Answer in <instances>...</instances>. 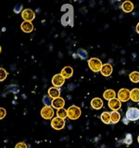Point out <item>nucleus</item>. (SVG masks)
<instances>
[{"mask_svg":"<svg viewBox=\"0 0 139 148\" xmlns=\"http://www.w3.org/2000/svg\"><path fill=\"white\" fill-rule=\"evenodd\" d=\"M88 66H89L90 69L92 71L94 72H98L101 71L102 69V62L99 58H93L91 59L88 60Z\"/></svg>","mask_w":139,"mask_h":148,"instance_id":"nucleus-1","label":"nucleus"},{"mask_svg":"<svg viewBox=\"0 0 139 148\" xmlns=\"http://www.w3.org/2000/svg\"><path fill=\"white\" fill-rule=\"evenodd\" d=\"M67 110H68V118L70 119L74 120L80 118V116H81L80 108H78L76 106H71Z\"/></svg>","mask_w":139,"mask_h":148,"instance_id":"nucleus-2","label":"nucleus"},{"mask_svg":"<svg viewBox=\"0 0 139 148\" xmlns=\"http://www.w3.org/2000/svg\"><path fill=\"white\" fill-rule=\"evenodd\" d=\"M126 119L130 121H136L139 119V109L136 108H130L126 112Z\"/></svg>","mask_w":139,"mask_h":148,"instance_id":"nucleus-3","label":"nucleus"},{"mask_svg":"<svg viewBox=\"0 0 139 148\" xmlns=\"http://www.w3.org/2000/svg\"><path fill=\"white\" fill-rule=\"evenodd\" d=\"M54 110L51 106H45L41 110V116L42 118L45 119H54Z\"/></svg>","mask_w":139,"mask_h":148,"instance_id":"nucleus-4","label":"nucleus"},{"mask_svg":"<svg viewBox=\"0 0 139 148\" xmlns=\"http://www.w3.org/2000/svg\"><path fill=\"white\" fill-rule=\"evenodd\" d=\"M130 97H131V91L125 89V88L120 89L118 92V99L120 102H127L130 99Z\"/></svg>","mask_w":139,"mask_h":148,"instance_id":"nucleus-5","label":"nucleus"},{"mask_svg":"<svg viewBox=\"0 0 139 148\" xmlns=\"http://www.w3.org/2000/svg\"><path fill=\"white\" fill-rule=\"evenodd\" d=\"M51 126H52L53 129L55 130H62L65 126V121L63 119H60L58 117L54 118L51 121Z\"/></svg>","mask_w":139,"mask_h":148,"instance_id":"nucleus-6","label":"nucleus"},{"mask_svg":"<svg viewBox=\"0 0 139 148\" xmlns=\"http://www.w3.org/2000/svg\"><path fill=\"white\" fill-rule=\"evenodd\" d=\"M21 17L25 21H32L34 18H35V14L34 12L30 8H26L22 11L21 13Z\"/></svg>","mask_w":139,"mask_h":148,"instance_id":"nucleus-7","label":"nucleus"},{"mask_svg":"<svg viewBox=\"0 0 139 148\" xmlns=\"http://www.w3.org/2000/svg\"><path fill=\"white\" fill-rule=\"evenodd\" d=\"M65 79L61 75V74H56V75L52 78V84L54 87L59 88L64 84Z\"/></svg>","mask_w":139,"mask_h":148,"instance_id":"nucleus-8","label":"nucleus"},{"mask_svg":"<svg viewBox=\"0 0 139 148\" xmlns=\"http://www.w3.org/2000/svg\"><path fill=\"white\" fill-rule=\"evenodd\" d=\"M122 106V102H120L118 98H113L112 100L109 101V108L113 110V111H117Z\"/></svg>","mask_w":139,"mask_h":148,"instance_id":"nucleus-9","label":"nucleus"},{"mask_svg":"<svg viewBox=\"0 0 139 148\" xmlns=\"http://www.w3.org/2000/svg\"><path fill=\"white\" fill-rule=\"evenodd\" d=\"M53 108L56 109H60V108H63L64 106H65V100L61 97H58V98H55L52 101V105Z\"/></svg>","mask_w":139,"mask_h":148,"instance_id":"nucleus-10","label":"nucleus"},{"mask_svg":"<svg viewBox=\"0 0 139 148\" xmlns=\"http://www.w3.org/2000/svg\"><path fill=\"white\" fill-rule=\"evenodd\" d=\"M112 71H113V69H112V66H111L110 64H105V65H103L102 66V69H101V71H100V72H101V74L103 76H105V77H109L111 73H112Z\"/></svg>","mask_w":139,"mask_h":148,"instance_id":"nucleus-11","label":"nucleus"},{"mask_svg":"<svg viewBox=\"0 0 139 148\" xmlns=\"http://www.w3.org/2000/svg\"><path fill=\"white\" fill-rule=\"evenodd\" d=\"M91 106L94 109L98 110V109L103 108V101H102V99L98 98V97H96V98L92 99V101H91Z\"/></svg>","mask_w":139,"mask_h":148,"instance_id":"nucleus-12","label":"nucleus"},{"mask_svg":"<svg viewBox=\"0 0 139 148\" xmlns=\"http://www.w3.org/2000/svg\"><path fill=\"white\" fill-rule=\"evenodd\" d=\"M48 95L52 99L58 98V97H59V95H60V90L57 87H54V86L51 87V88H49V90H48Z\"/></svg>","mask_w":139,"mask_h":148,"instance_id":"nucleus-13","label":"nucleus"},{"mask_svg":"<svg viewBox=\"0 0 139 148\" xmlns=\"http://www.w3.org/2000/svg\"><path fill=\"white\" fill-rule=\"evenodd\" d=\"M21 28L24 32H31L34 30V25H32V23L31 21H24L21 23Z\"/></svg>","mask_w":139,"mask_h":148,"instance_id":"nucleus-14","label":"nucleus"},{"mask_svg":"<svg viewBox=\"0 0 139 148\" xmlns=\"http://www.w3.org/2000/svg\"><path fill=\"white\" fill-rule=\"evenodd\" d=\"M61 75L64 77V79H69L72 76L73 74V69L72 67H65L62 71H61Z\"/></svg>","mask_w":139,"mask_h":148,"instance_id":"nucleus-15","label":"nucleus"},{"mask_svg":"<svg viewBox=\"0 0 139 148\" xmlns=\"http://www.w3.org/2000/svg\"><path fill=\"white\" fill-rule=\"evenodd\" d=\"M122 8V10L124 12L129 13V12L133 11V4L132 2H130V1H125V2H123Z\"/></svg>","mask_w":139,"mask_h":148,"instance_id":"nucleus-16","label":"nucleus"},{"mask_svg":"<svg viewBox=\"0 0 139 148\" xmlns=\"http://www.w3.org/2000/svg\"><path fill=\"white\" fill-rule=\"evenodd\" d=\"M115 96H116V94H115V92L113 90H111V89H109V90H107L104 92V94H103V97L105 99L107 100H112L113 98H115Z\"/></svg>","mask_w":139,"mask_h":148,"instance_id":"nucleus-17","label":"nucleus"},{"mask_svg":"<svg viewBox=\"0 0 139 148\" xmlns=\"http://www.w3.org/2000/svg\"><path fill=\"white\" fill-rule=\"evenodd\" d=\"M110 119H111V123H113V124L120 121V115L118 111H112V112L110 113Z\"/></svg>","mask_w":139,"mask_h":148,"instance_id":"nucleus-18","label":"nucleus"},{"mask_svg":"<svg viewBox=\"0 0 139 148\" xmlns=\"http://www.w3.org/2000/svg\"><path fill=\"white\" fill-rule=\"evenodd\" d=\"M130 99H132L133 102H139V89L138 88H134L131 91V97Z\"/></svg>","mask_w":139,"mask_h":148,"instance_id":"nucleus-19","label":"nucleus"},{"mask_svg":"<svg viewBox=\"0 0 139 148\" xmlns=\"http://www.w3.org/2000/svg\"><path fill=\"white\" fill-rule=\"evenodd\" d=\"M101 120L103 121L105 124H109L111 123V119H110V113L109 112H103L100 116Z\"/></svg>","mask_w":139,"mask_h":148,"instance_id":"nucleus-20","label":"nucleus"},{"mask_svg":"<svg viewBox=\"0 0 139 148\" xmlns=\"http://www.w3.org/2000/svg\"><path fill=\"white\" fill-rule=\"evenodd\" d=\"M58 117L60 118V119H65L68 117V110L65 109L64 108H60V109H58Z\"/></svg>","mask_w":139,"mask_h":148,"instance_id":"nucleus-21","label":"nucleus"},{"mask_svg":"<svg viewBox=\"0 0 139 148\" xmlns=\"http://www.w3.org/2000/svg\"><path fill=\"white\" fill-rule=\"evenodd\" d=\"M130 80L134 83L139 82V72L138 71H133L131 74H130Z\"/></svg>","mask_w":139,"mask_h":148,"instance_id":"nucleus-22","label":"nucleus"},{"mask_svg":"<svg viewBox=\"0 0 139 148\" xmlns=\"http://www.w3.org/2000/svg\"><path fill=\"white\" fill-rule=\"evenodd\" d=\"M78 55H79V57H80L81 58H83V59H85L87 58V52L83 48L78 49Z\"/></svg>","mask_w":139,"mask_h":148,"instance_id":"nucleus-23","label":"nucleus"},{"mask_svg":"<svg viewBox=\"0 0 139 148\" xmlns=\"http://www.w3.org/2000/svg\"><path fill=\"white\" fill-rule=\"evenodd\" d=\"M43 101H44V103H45V106H50L51 105H52V101H53V99L51 98L50 96H45V97H44V99H43Z\"/></svg>","mask_w":139,"mask_h":148,"instance_id":"nucleus-24","label":"nucleus"},{"mask_svg":"<svg viewBox=\"0 0 139 148\" xmlns=\"http://www.w3.org/2000/svg\"><path fill=\"white\" fill-rule=\"evenodd\" d=\"M7 71L4 69H0V81L3 82L7 78Z\"/></svg>","mask_w":139,"mask_h":148,"instance_id":"nucleus-25","label":"nucleus"},{"mask_svg":"<svg viewBox=\"0 0 139 148\" xmlns=\"http://www.w3.org/2000/svg\"><path fill=\"white\" fill-rule=\"evenodd\" d=\"M124 143H127V145H131V143H132V135H131V134H127L126 137H125Z\"/></svg>","mask_w":139,"mask_h":148,"instance_id":"nucleus-26","label":"nucleus"},{"mask_svg":"<svg viewBox=\"0 0 139 148\" xmlns=\"http://www.w3.org/2000/svg\"><path fill=\"white\" fill-rule=\"evenodd\" d=\"M15 148H27V145H26V143H23V142H21V143H18Z\"/></svg>","mask_w":139,"mask_h":148,"instance_id":"nucleus-27","label":"nucleus"},{"mask_svg":"<svg viewBox=\"0 0 139 148\" xmlns=\"http://www.w3.org/2000/svg\"><path fill=\"white\" fill-rule=\"evenodd\" d=\"M5 116H6V109L1 108H0V119H4L5 118Z\"/></svg>","mask_w":139,"mask_h":148,"instance_id":"nucleus-28","label":"nucleus"},{"mask_svg":"<svg viewBox=\"0 0 139 148\" xmlns=\"http://www.w3.org/2000/svg\"><path fill=\"white\" fill-rule=\"evenodd\" d=\"M21 7H22V5L21 4H19L18 6L15 7V8H14V12H16V13H19L21 11Z\"/></svg>","mask_w":139,"mask_h":148,"instance_id":"nucleus-29","label":"nucleus"},{"mask_svg":"<svg viewBox=\"0 0 139 148\" xmlns=\"http://www.w3.org/2000/svg\"><path fill=\"white\" fill-rule=\"evenodd\" d=\"M136 32H137V34H139V22L137 23V25H136Z\"/></svg>","mask_w":139,"mask_h":148,"instance_id":"nucleus-30","label":"nucleus"},{"mask_svg":"<svg viewBox=\"0 0 139 148\" xmlns=\"http://www.w3.org/2000/svg\"><path fill=\"white\" fill-rule=\"evenodd\" d=\"M137 141H138V143H139V136H138V138H137Z\"/></svg>","mask_w":139,"mask_h":148,"instance_id":"nucleus-31","label":"nucleus"}]
</instances>
